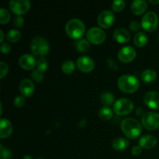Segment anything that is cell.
Instances as JSON below:
<instances>
[{"label": "cell", "instance_id": "1", "mask_svg": "<svg viewBox=\"0 0 159 159\" xmlns=\"http://www.w3.org/2000/svg\"><path fill=\"white\" fill-rule=\"evenodd\" d=\"M123 133L130 139H135L141 134L142 127L138 120L132 117L125 118L120 124Z\"/></svg>", "mask_w": 159, "mask_h": 159}, {"label": "cell", "instance_id": "2", "mask_svg": "<svg viewBox=\"0 0 159 159\" xmlns=\"http://www.w3.org/2000/svg\"><path fill=\"white\" fill-rule=\"evenodd\" d=\"M117 85L120 89L126 93H134L140 86L139 80L135 76L124 75L118 79Z\"/></svg>", "mask_w": 159, "mask_h": 159}, {"label": "cell", "instance_id": "3", "mask_svg": "<svg viewBox=\"0 0 159 159\" xmlns=\"http://www.w3.org/2000/svg\"><path fill=\"white\" fill-rule=\"evenodd\" d=\"M65 31L68 37L72 39L81 38L85 34V26L83 22L79 19H71L68 20L65 26Z\"/></svg>", "mask_w": 159, "mask_h": 159}, {"label": "cell", "instance_id": "4", "mask_svg": "<svg viewBox=\"0 0 159 159\" xmlns=\"http://www.w3.org/2000/svg\"><path fill=\"white\" fill-rule=\"evenodd\" d=\"M30 49L35 56L43 57L49 53V43L43 37H37L31 41Z\"/></svg>", "mask_w": 159, "mask_h": 159}, {"label": "cell", "instance_id": "5", "mask_svg": "<svg viewBox=\"0 0 159 159\" xmlns=\"http://www.w3.org/2000/svg\"><path fill=\"white\" fill-rule=\"evenodd\" d=\"M133 110V102L127 98H120L113 104V111L118 115H127Z\"/></svg>", "mask_w": 159, "mask_h": 159}, {"label": "cell", "instance_id": "6", "mask_svg": "<svg viewBox=\"0 0 159 159\" xmlns=\"http://www.w3.org/2000/svg\"><path fill=\"white\" fill-rule=\"evenodd\" d=\"M141 26L143 29L148 32L155 30L158 25V17L155 12L150 11L144 15L141 19Z\"/></svg>", "mask_w": 159, "mask_h": 159}, {"label": "cell", "instance_id": "7", "mask_svg": "<svg viewBox=\"0 0 159 159\" xmlns=\"http://www.w3.org/2000/svg\"><path fill=\"white\" fill-rule=\"evenodd\" d=\"M141 124L147 130H156L159 127V114L155 112H146L141 117Z\"/></svg>", "mask_w": 159, "mask_h": 159}, {"label": "cell", "instance_id": "8", "mask_svg": "<svg viewBox=\"0 0 159 159\" xmlns=\"http://www.w3.org/2000/svg\"><path fill=\"white\" fill-rule=\"evenodd\" d=\"M87 40L94 44H100L103 43L107 37L105 31L99 27H92L87 31Z\"/></svg>", "mask_w": 159, "mask_h": 159}, {"label": "cell", "instance_id": "9", "mask_svg": "<svg viewBox=\"0 0 159 159\" xmlns=\"http://www.w3.org/2000/svg\"><path fill=\"white\" fill-rule=\"evenodd\" d=\"M9 8L12 12L17 16H20L29 10L30 2L29 0H11L9 2Z\"/></svg>", "mask_w": 159, "mask_h": 159}, {"label": "cell", "instance_id": "10", "mask_svg": "<svg viewBox=\"0 0 159 159\" xmlns=\"http://www.w3.org/2000/svg\"><path fill=\"white\" fill-rule=\"evenodd\" d=\"M115 20V16L112 11L103 10L97 17V23L102 28H109L113 25Z\"/></svg>", "mask_w": 159, "mask_h": 159}, {"label": "cell", "instance_id": "11", "mask_svg": "<svg viewBox=\"0 0 159 159\" xmlns=\"http://www.w3.org/2000/svg\"><path fill=\"white\" fill-rule=\"evenodd\" d=\"M137 52L131 46H125L121 48L118 52V58L124 63H129L135 58Z\"/></svg>", "mask_w": 159, "mask_h": 159}, {"label": "cell", "instance_id": "12", "mask_svg": "<svg viewBox=\"0 0 159 159\" xmlns=\"http://www.w3.org/2000/svg\"><path fill=\"white\" fill-rule=\"evenodd\" d=\"M78 68L83 72H90L95 68V62L93 58L88 56H81L76 61Z\"/></svg>", "mask_w": 159, "mask_h": 159}, {"label": "cell", "instance_id": "13", "mask_svg": "<svg viewBox=\"0 0 159 159\" xmlns=\"http://www.w3.org/2000/svg\"><path fill=\"white\" fill-rule=\"evenodd\" d=\"M144 102L152 109L159 110V93L155 91H149L144 96Z\"/></svg>", "mask_w": 159, "mask_h": 159}, {"label": "cell", "instance_id": "14", "mask_svg": "<svg viewBox=\"0 0 159 159\" xmlns=\"http://www.w3.org/2000/svg\"><path fill=\"white\" fill-rule=\"evenodd\" d=\"M19 89L20 93L25 97H30L32 96L35 90L34 82L29 79H23V80L20 81Z\"/></svg>", "mask_w": 159, "mask_h": 159}, {"label": "cell", "instance_id": "15", "mask_svg": "<svg viewBox=\"0 0 159 159\" xmlns=\"http://www.w3.org/2000/svg\"><path fill=\"white\" fill-rule=\"evenodd\" d=\"M19 65L24 70H30L37 65V61L34 57L30 54H23L19 59Z\"/></svg>", "mask_w": 159, "mask_h": 159}, {"label": "cell", "instance_id": "16", "mask_svg": "<svg viewBox=\"0 0 159 159\" xmlns=\"http://www.w3.org/2000/svg\"><path fill=\"white\" fill-rule=\"evenodd\" d=\"M157 144V138L152 134H146L139 140V145L143 148L152 149Z\"/></svg>", "mask_w": 159, "mask_h": 159}, {"label": "cell", "instance_id": "17", "mask_svg": "<svg viewBox=\"0 0 159 159\" xmlns=\"http://www.w3.org/2000/svg\"><path fill=\"white\" fill-rule=\"evenodd\" d=\"M12 132V126L10 121L5 118L0 120V138H6L10 136Z\"/></svg>", "mask_w": 159, "mask_h": 159}, {"label": "cell", "instance_id": "18", "mask_svg": "<svg viewBox=\"0 0 159 159\" xmlns=\"http://www.w3.org/2000/svg\"><path fill=\"white\" fill-rule=\"evenodd\" d=\"M113 37L118 43H127L130 39V33L124 28H117L113 33Z\"/></svg>", "mask_w": 159, "mask_h": 159}, {"label": "cell", "instance_id": "19", "mask_svg": "<svg viewBox=\"0 0 159 159\" xmlns=\"http://www.w3.org/2000/svg\"><path fill=\"white\" fill-rule=\"evenodd\" d=\"M148 9V2L145 0H134L132 2L130 9L135 15L143 14Z\"/></svg>", "mask_w": 159, "mask_h": 159}, {"label": "cell", "instance_id": "20", "mask_svg": "<svg viewBox=\"0 0 159 159\" xmlns=\"http://www.w3.org/2000/svg\"><path fill=\"white\" fill-rule=\"evenodd\" d=\"M134 43L137 47H139V48L145 46L146 43H148L147 34L142 31H139L135 34L134 37Z\"/></svg>", "mask_w": 159, "mask_h": 159}, {"label": "cell", "instance_id": "21", "mask_svg": "<svg viewBox=\"0 0 159 159\" xmlns=\"http://www.w3.org/2000/svg\"><path fill=\"white\" fill-rule=\"evenodd\" d=\"M129 145V141L124 138H117L113 140L112 146L116 151H122L127 148Z\"/></svg>", "mask_w": 159, "mask_h": 159}, {"label": "cell", "instance_id": "22", "mask_svg": "<svg viewBox=\"0 0 159 159\" xmlns=\"http://www.w3.org/2000/svg\"><path fill=\"white\" fill-rule=\"evenodd\" d=\"M141 80L146 83H151L155 81L157 78V74L155 71L152 69H146L141 73Z\"/></svg>", "mask_w": 159, "mask_h": 159}, {"label": "cell", "instance_id": "23", "mask_svg": "<svg viewBox=\"0 0 159 159\" xmlns=\"http://www.w3.org/2000/svg\"><path fill=\"white\" fill-rule=\"evenodd\" d=\"M74 43L76 49L79 52H86L90 48L89 41L86 39H80V40H78L77 41L75 42Z\"/></svg>", "mask_w": 159, "mask_h": 159}, {"label": "cell", "instance_id": "24", "mask_svg": "<svg viewBox=\"0 0 159 159\" xmlns=\"http://www.w3.org/2000/svg\"><path fill=\"white\" fill-rule=\"evenodd\" d=\"M100 100L102 103L105 105V107H108V106H110L112 103H113L115 100V96L113 93L105 92L101 95Z\"/></svg>", "mask_w": 159, "mask_h": 159}, {"label": "cell", "instance_id": "25", "mask_svg": "<svg viewBox=\"0 0 159 159\" xmlns=\"http://www.w3.org/2000/svg\"><path fill=\"white\" fill-rule=\"evenodd\" d=\"M75 69V65L74 62L71 60H67L62 63L61 65V70L65 74L70 75L74 72Z\"/></svg>", "mask_w": 159, "mask_h": 159}, {"label": "cell", "instance_id": "26", "mask_svg": "<svg viewBox=\"0 0 159 159\" xmlns=\"http://www.w3.org/2000/svg\"><path fill=\"white\" fill-rule=\"evenodd\" d=\"M99 116L102 120H108L111 119L113 116V110L109 107H103L99 110Z\"/></svg>", "mask_w": 159, "mask_h": 159}, {"label": "cell", "instance_id": "27", "mask_svg": "<svg viewBox=\"0 0 159 159\" xmlns=\"http://www.w3.org/2000/svg\"><path fill=\"white\" fill-rule=\"evenodd\" d=\"M21 37V33L18 30L16 29H12L8 32L7 36H6V38L9 40V42H12V43H15L17 42Z\"/></svg>", "mask_w": 159, "mask_h": 159}, {"label": "cell", "instance_id": "28", "mask_svg": "<svg viewBox=\"0 0 159 159\" xmlns=\"http://www.w3.org/2000/svg\"><path fill=\"white\" fill-rule=\"evenodd\" d=\"M11 14L9 11L5 8H2L0 9V23L5 24L10 20Z\"/></svg>", "mask_w": 159, "mask_h": 159}, {"label": "cell", "instance_id": "29", "mask_svg": "<svg viewBox=\"0 0 159 159\" xmlns=\"http://www.w3.org/2000/svg\"><path fill=\"white\" fill-rule=\"evenodd\" d=\"M125 5L126 2L124 0H115L112 3L111 7L114 12H120L124 9Z\"/></svg>", "mask_w": 159, "mask_h": 159}, {"label": "cell", "instance_id": "30", "mask_svg": "<svg viewBox=\"0 0 159 159\" xmlns=\"http://www.w3.org/2000/svg\"><path fill=\"white\" fill-rule=\"evenodd\" d=\"M37 69L41 72H43L47 70L48 67V61L45 57H40L37 61Z\"/></svg>", "mask_w": 159, "mask_h": 159}, {"label": "cell", "instance_id": "31", "mask_svg": "<svg viewBox=\"0 0 159 159\" xmlns=\"http://www.w3.org/2000/svg\"><path fill=\"white\" fill-rule=\"evenodd\" d=\"M31 76H32V78L34 80H35L36 82H41L43 79V72H41V71H40L39 70H37V69L33 70Z\"/></svg>", "mask_w": 159, "mask_h": 159}, {"label": "cell", "instance_id": "32", "mask_svg": "<svg viewBox=\"0 0 159 159\" xmlns=\"http://www.w3.org/2000/svg\"><path fill=\"white\" fill-rule=\"evenodd\" d=\"M0 158L1 159H9L11 157V153L9 149L4 148L2 144H0Z\"/></svg>", "mask_w": 159, "mask_h": 159}, {"label": "cell", "instance_id": "33", "mask_svg": "<svg viewBox=\"0 0 159 159\" xmlns=\"http://www.w3.org/2000/svg\"><path fill=\"white\" fill-rule=\"evenodd\" d=\"M26 103V100L23 96H17L14 99V105L16 107H22Z\"/></svg>", "mask_w": 159, "mask_h": 159}, {"label": "cell", "instance_id": "34", "mask_svg": "<svg viewBox=\"0 0 159 159\" xmlns=\"http://www.w3.org/2000/svg\"><path fill=\"white\" fill-rule=\"evenodd\" d=\"M8 71H9V67L6 63L4 61L0 62V78L2 79L6 74H7Z\"/></svg>", "mask_w": 159, "mask_h": 159}, {"label": "cell", "instance_id": "35", "mask_svg": "<svg viewBox=\"0 0 159 159\" xmlns=\"http://www.w3.org/2000/svg\"><path fill=\"white\" fill-rule=\"evenodd\" d=\"M23 23H24V20L21 16H16L13 20V24L14 26L16 27H21L23 26Z\"/></svg>", "mask_w": 159, "mask_h": 159}, {"label": "cell", "instance_id": "36", "mask_svg": "<svg viewBox=\"0 0 159 159\" xmlns=\"http://www.w3.org/2000/svg\"><path fill=\"white\" fill-rule=\"evenodd\" d=\"M130 29L132 31H137V30H139V29L141 28V24L139 23L138 21L137 20H134V21L130 22Z\"/></svg>", "mask_w": 159, "mask_h": 159}, {"label": "cell", "instance_id": "37", "mask_svg": "<svg viewBox=\"0 0 159 159\" xmlns=\"http://www.w3.org/2000/svg\"><path fill=\"white\" fill-rule=\"evenodd\" d=\"M0 48H1V51L3 53V54H6V53H9V51H10L11 46L9 43L3 42V43H1V47H0Z\"/></svg>", "mask_w": 159, "mask_h": 159}, {"label": "cell", "instance_id": "38", "mask_svg": "<svg viewBox=\"0 0 159 159\" xmlns=\"http://www.w3.org/2000/svg\"><path fill=\"white\" fill-rule=\"evenodd\" d=\"M141 151H142V148L140 145H135L132 148L131 153L132 155H134V156H138L141 153Z\"/></svg>", "mask_w": 159, "mask_h": 159}, {"label": "cell", "instance_id": "39", "mask_svg": "<svg viewBox=\"0 0 159 159\" xmlns=\"http://www.w3.org/2000/svg\"><path fill=\"white\" fill-rule=\"evenodd\" d=\"M136 113L138 115H139V116H143V115L144 114V110H143L142 108H141V107H139V108L137 110V112Z\"/></svg>", "mask_w": 159, "mask_h": 159}, {"label": "cell", "instance_id": "40", "mask_svg": "<svg viewBox=\"0 0 159 159\" xmlns=\"http://www.w3.org/2000/svg\"><path fill=\"white\" fill-rule=\"evenodd\" d=\"M0 34H1V37H0V41L1 43H3V40H4V34H3V31L2 30H0Z\"/></svg>", "mask_w": 159, "mask_h": 159}, {"label": "cell", "instance_id": "41", "mask_svg": "<svg viewBox=\"0 0 159 159\" xmlns=\"http://www.w3.org/2000/svg\"><path fill=\"white\" fill-rule=\"evenodd\" d=\"M148 2L152 4H158V3H159V0H149Z\"/></svg>", "mask_w": 159, "mask_h": 159}, {"label": "cell", "instance_id": "42", "mask_svg": "<svg viewBox=\"0 0 159 159\" xmlns=\"http://www.w3.org/2000/svg\"><path fill=\"white\" fill-rule=\"evenodd\" d=\"M23 159H33V158H32V157L30 156V155H24V156H23Z\"/></svg>", "mask_w": 159, "mask_h": 159}, {"label": "cell", "instance_id": "43", "mask_svg": "<svg viewBox=\"0 0 159 159\" xmlns=\"http://www.w3.org/2000/svg\"><path fill=\"white\" fill-rule=\"evenodd\" d=\"M37 159H44V158H37Z\"/></svg>", "mask_w": 159, "mask_h": 159}, {"label": "cell", "instance_id": "44", "mask_svg": "<svg viewBox=\"0 0 159 159\" xmlns=\"http://www.w3.org/2000/svg\"><path fill=\"white\" fill-rule=\"evenodd\" d=\"M158 40H159V34H158Z\"/></svg>", "mask_w": 159, "mask_h": 159}, {"label": "cell", "instance_id": "45", "mask_svg": "<svg viewBox=\"0 0 159 159\" xmlns=\"http://www.w3.org/2000/svg\"><path fill=\"white\" fill-rule=\"evenodd\" d=\"M158 18H159V16H158Z\"/></svg>", "mask_w": 159, "mask_h": 159}]
</instances>
